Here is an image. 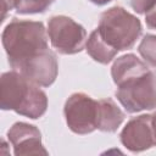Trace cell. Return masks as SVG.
Wrapping results in <instances>:
<instances>
[{
    "label": "cell",
    "mask_w": 156,
    "mask_h": 156,
    "mask_svg": "<svg viewBox=\"0 0 156 156\" xmlns=\"http://www.w3.org/2000/svg\"><path fill=\"white\" fill-rule=\"evenodd\" d=\"M68 128L79 135L90 134L98 129V100L85 93H73L63 106Z\"/></svg>",
    "instance_id": "6"
},
{
    "label": "cell",
    "mask_w": 156,
    "mask_h": 156,
    "mask_svg": "<svg viewBox=\"0 0 156 156\" xmlns=\"http://www.w3.org/2000/svg\"><path fill=\"white\" fill-rule=\"evenodd\" d=\"M124 112L113 99L98 100V129L105 133H115L124 121Z\"/></svg>",
    "instance_id": "11"
},
{
    "label": "cell",
    "mask_w": 156,
    "mask_h": 156,
    "mask_svg": "<svg viewBox=\"0 0 156 156\" xmlns=\"http://www.w3.org/2000/svg\"><path fill=\"white\" fill-rule=\"evenodd\" d=\"M0 107L38 119L48 110V96L39 85L12 69L4 72L0 78Z\"/></svg>",
    "instance_id": "2"
},
{
    "label": "cell",
    "mask_w": 156,
    "mask_h": 156,
    "mask_svg": "<svg viewBox=\"0 0 156 156\" xmlns=\"http://www.w3.org/2000/svg\"><path fill=\"white\" fill-rule=\"evenodd\" d=\"M138 52L143 61H145L150 67L156 68V35L145 34L138 46Z\"/></svg>",
    "instance_id": "14"
},
{
    "label": "cell",
    "mask_w": 156,
    "mask_h": 156,
    "mask_svg": "<svg viewBox=\"0 0 156 156\" xmlns=\"http://www.w3.org/2000/svg\"><path fill=\"white\" fill-rule=\"evenodd\" d=\"M56 0H17L16 12L20 15H35L45 12Z\"/></svg>",
    "instance_id": "13"
},
{
    "label": "cell",
    "mask_w": 156,
    "mask_h": 156,
    "mask_svg": "<svg viewBox=\"0 0 156 156\" xmlns=\"http://www.w3.org/2000/svg\"><path fill=\"white\" fill-rule=\"evenodd\" d=\"M85 50L88 55L96 62L101 65L110 63L117 55V50L110 46L99 34L98 29H94L87 39Z\"/></svg>",
    "instance_id": "12"
},
{
    "label": "cell",
    "mask_w": 156,
    "mask_h": 156,
    "mask_svg": "<svg viewBox=\"0 0 156 156\" xmlns=\"http://www.w3.org/2000/svg\"><path fill=\"white\" fill-rule=\"evenodd\" d=\"M155 2L156 0H130V6L136 13L145 15L155 5Z\"/></svg>",
    "instance_id": "15"
},
{
    "label": "cell",
    "mask_w": 156,
    "mask_h": 156,
    "mask_svg": "<svg viewBox=\"0 0 156 156\" xmlns=\"http://www.w3.org/2000/svg\"><path fill=\"white\" fill-rule=\"evenodd\" d=\"M48 29L40 21L13 18L2 30L1 41L9 65L20 71L26 63L49 49Z\"/></svg>",
    "instance_id": "1"
},
{
    "label": "cell",
    "mask_w": 156,
    "mask_h": 156,
    "mask_svg": "<svg viewBox=\"0 0 156 156\" xmlns=\"http://www.w3.org/2000/svg\"><path fill=\"white\" fill-rule=\"evenodd\" d=\"M145 22L146 26L151 29H156V2L155 5L145 13Z\"/></svg>",
    "instance_id": "16"
},
{
    "label": "cell",
    "mask_w": 156,
    "mask_h": 156,
    "mask_svg": "<svg viewBox=\"0 0 156 156\" xmlns=\"http://www.w3.org/2000/svg\"><path fill=\"white\" fill-rule=\"evenodd\" d=\"M17 72L23 74L34 84L43 88H48L57 78L58 61L56 54L51 49H48L38 57L33 58L23 67H21Z\"/></svg>",
    "instance_id": "9"
},
{
    "label": "cell",
    "mask_w": 156,
    "mask_h": 156,
    "mask_svg": "<svg viewBox=\"0 0 156 156\" xmlns=\"http://www.w3.org/2000/svg\"><path fill=\"white\" fill-rule=\"evenodd\" d=\"M7 139L13 147L15 156L48 155L41 143V133L34 124L16 122L7 130Z\"/></svg>",
    "instance_id": "8"
},
{
    "label": "cell",
    "mask_w": 156,
    "mask_h": 156,
    "mask_svg": "<svg viewBox=\"0 0 156 156\" xmlns=\"http://www.w3.org/2000/svg\"><path fill=\"white\" fill-rule=\"evenodd\" d=\"M98 32L117 51L132 49L139 39L143 26L140 20L122 6H112L100 16Z\"/></svg>",
    "instance_id": "3"
},
{
    "label": "cell",
    "mask_w": 156,
    "mask_h": 156,
    "mask_svg": "<svg viewBox=\"0 0 156 156\" xmlns=\"http://www.w3.org/2000/svg\"><path fill=\"white\" fill-rule=\"evenodd\" d=\"M16 1L17 0H2V21L6 18L7 12L16 7Z\"/></svg>",
    "instance_id": "17"
},
{
    "label": "cell",
    "mask_w": 156,
    "mask_h": 156,
    "mask_svg": "<svg viewBox=\"0 0 156 156\" xmlns=\"http://www.w3.org/2000/svg\"><path fill=\"white\" fill-rule=\"evenodd\" d=\"M48 35L51 46L61 55L78 54L84 49L87 43L85 28L65 15L50 17L48 22Z\"/></svg>",
    "instance_id": "5"
},
{
    "label": "cell",
    "mask_w": 156,
    "mask_h": 156,
    "mask_svg": "<svg viewBox=\"0 0 156 156\" xmlns=\"http://www.w3.org/2000/svg\"><path fill=\"white\" fill-rule=\"evenodd\" d=\"M122 145L130 152H143L156 146L151 115L132 117L119 133Z\"/></svg>",
    "instance_id": "7"
},
{
    "label": "cell",
    "mask_w": 156,
    "mask_h": 156,
    "mask_svg": "<svg viewBox=\"0 0 156 156\" xmlns=\"http://www.w3.org/2000/svg\"><path fill=\"white\" fill-rule=\"evenodd\" d=\"M115 95L128 113L156 108V69L124 80L117 85Z\"/></svg>",
    "instance_id": "4"
},
{
    "label": "cell",
    "mask_w": 156,
    "mask_h": 156,
    "mask_svg": "<svg viewBox=\"0 0 156 156\" xmlns=\"http://www.w3.org/2000/svg\"><path fill=\"white\" fill-rule=\"evenodd\" d=\"M149 69H150V66L145 61L136 57V55L126 54L117 57L113 61V65L111 67V77L113 83L117 87L124 80L129 79L130 77L147 72Z\"/></svg>",
    "instance_id": "10"
},
{
    "label": "cell",
    "mask_w": 156,
    "mask_h": 156,
    "mask_svg": "<svg viewBox=\"0 0 156 156\" xmlns=\"http://www.w3.org/2000/svg\"><path fill=\"white\" fill-rule=\"evenodd\" d=\"M151 118H152V127H154V133H155V138H156V111L154 113H151Z\"/></svg>",
    "instance_id": "19"
},
{
    "label": "cell",
    "mask_w": 156,
    "mask_h": 156,
    "mask_svg": "<svg viewBox=\"0 0 156 156\" xmlns=\"http://www.w3.org/2000/svg\"><path fill=\"white\" fill-rule=\"evenodd\" d=\"M88 1H90L91 4L98 5V6H104V5L108 4V2H111L112 0H88Z\"/></svg>",
    "instance_id": "18"
}]
</instances>
